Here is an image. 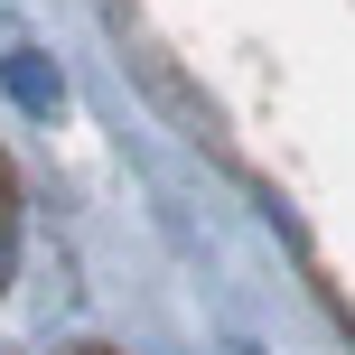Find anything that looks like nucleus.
<instances>
[{"mask_svg": "<svg viewBox=\"0 0 355 355\" xmlns=\"http://www.w3.org/2000/svg\"><path fill=\"white\" fill-rule=\"evenodd\" d=\"M10 252H19V206H10V168H0V271H10Z\"/></svg>", "mask_w": 355, "mask_h": 355, "instance_id": "1", "label": "nucleus"}]
</instances>
